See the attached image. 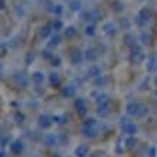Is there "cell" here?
<instances>
[{"label": "cell", "instance_id": "obj_36", "mask_svg": "<svg viewBox=\"0 0 157 157\" xmlns=\"http://www.w3.org/2000/svg\"><path fill=\"white\" fill-rule=\"evenodd\" d=\"M7 143H9V138L3 137V140H2V147H6V146H7Z\"/></svg>", "mask_w": 157, "mask_h": 157}, {"label": "cell", "instance_id": "obj_25", "mask_svg": "<svg viewBox=\"0 0 157 157\" xmlns=\"http://www.w3.org/2000/svg\"><path fill=\"white\" fill-rule=\"evenodd\" d=\"M75 35H76V29L74 26H69V28L65 29V36L67 38H74Z\"/></svg>", "mask_w": 157, "mask_h": 157}, {"label": "cell", "instance_id": "obj_15", "mask_svg": "<svg viewBox=\"0 0 157 157\" xmlns=\"http://www.w3.org/2000/svg\"><path fill=\"white\" fill-rule=\"evenodd\" d=\"M61 94H62V97H65V98H71V97L75 95V86H72V85L63 86L61 91Z\"/></svg>", "mask_w": 157, "mask_h": 157}, {"label": "cell", "instance_id": "obj_34", "mask_svg": "<svg viewBox=\"0 0 157 157\" xmlns=\"http://www.w3.org/2000/svg\"><path fill=\"white\" fill-rule=\"evenodd\" d=\"M52 65L53 67H59V65H61V59H59V56L52 58Z\"/></svg>", "mask_w": 157, "mask_h": 157}, {"label": "cell", "instance_id": "obj_19", "mask_svg": "<svg viewBox=\"0 0 157 157\" xmlns=\"http://www.w3.org/2000/svg\"><path fill=\"white\" fill-rule=\"evenodd\" d=\"M136 144H137V138L134 137V136H128L127 140H125V147L127 148H134L136 147Z\"/></svg>", "mask_w": 157, "mask_h": 157}, {"label": "cell", "instance_id": "obj_2", "mask_svg": "<svg viewBox=\"0 0 157 157\" xmlns=\"http://www.w3.org/2000/svg\"><path fill=\"white\" fill-rule=\"evenodd\" d=\"M13 79H14V84L20 88H25V86L29 85V78L25 75L23 72H16L13 75Z\"/></svg>", "mask_w": 157, "mask_h": 157}, {"label": "cell", "instance_id": "obj_29", "mask_svg": "<svg viewBox=\"0 0 157 157\" xmlns=\"http://www.w3.org/2000/svg\"><path fill=\"white\" fill-rule=\"evenodd\" d=\"M61 42V38L58 36V35H55V36H52V40L49 42V46H53V45H58V43Z\"/></svg>", "mask_w": 157, "mask_h": 157}, {"label": "cell", "instance_id": "obj_4", "mask_svg": "<svg viewBox=\"0 0 157 157\" xmlns=\"http://www.w3.org/2000/svg\"><path fill=\"white\" fill-rule=\"evenodd\" d=\"M53 123V120L51 118V117H48L46 114H40L39 115V118H38V124H39V127L43 130H48L51 125H52Z\"/></svg>", "mask_w": 157, "mask_h": 157}, {"label": "cell", "instance_id": "obj_16", "mask_svg": "<svg viewBox=\"0 0 157 157\" xmlns=\"http://www.w3.org/2000/svg\"><path fill=\"white\" fill-rule=\"evenodd\" d=\"M49 82L52 86H59L61 85V76L58 72H51L49 74Z\"/></svg>", "mask_w": 157, "mask_h": 157}, {"label": "cell", "instance_id": "obj_5", "mask_svg": "<svg viewBox=\"0 0 157 157\" xmlns=\"http://www.w3.org/2000/svg\"><path fill=\"white\" fill-rule=\"evenodd\" d=\"M140 109H141V105L138 104V102H134V101L128 102V104H127V107H125V111H127V114H128V115H136V117L138 115Z\"/></svg>", "mask_w": 157, "mask_h": 157}, {"label": "cell", "instance_id": "obj_38", "mask_svg": "<svg viewBox=\"0 0 157 157\" xmlns=\"http://www.w3.org/2000/svg\"><path fill=\"white\" fill-rule=\"evenodd\" d=\"M30 61H33V55H30V53H29L28 58H26V63L29 65V63H30Z\"/></svg>", "mask_w": 157, "mask_h": 157}, {"label": "cell", "instance_id": "obj_10", "mask_svg": "<svg viewBox=\"0 0 157 157\" xmlns=\"http://www.w3.org/2000/svg\"><path fill=\"white\" fill-rule=\"evenodd\" d=\"M146 69L147 72H157V56H150L146 62Z\"/></svg>", "mask_w": 157, "mask_h": 157}, {"label": "cell", "instance_id": "obj_30", "mask_svg": "<svg viewBox=\"0 0 157 157\" xmlns=\"http://www.w3.org/2000/svg\"><path fill=\"white\" fill-rule=\"evenodd\" d=\"M147 114H148V108H147V107H143V105H141V109H140V113H138L137 117H146Z\"/></svg>", "mask_w": 157, "mask_h": 157}, {"label": "cell", "instance_id": "obj_17", "mask_svg": "<svg viewBox=\"0 0 157 157\" xmlns=\"http://www.w3.org/2000/svg\"><path fill=\"white\" fill-rule=\"evenodd\" d=\"M86 74H88V76H90V78H97V76L101 75V69H100V67H98V65H91V67L88 68Z\"/></svg>", "mask_w": 157, "mask_h": 157}, {"label": "cell", "instance_id": "obj_39", "mask_svg": "<svg viewBox=\"0 0 157 157\" xmlns=\"http://www.w3.org/2000/svg\"><path fill=\"white\" fill-rule=\"evenodd\" d=\"M6 156V153L5 151H2V154H0V157H5Z\"/></svg>", "mask_w": 157, "mask_h": 157}, {"label": "cell", "instance_id": "obj_37", "mask_svg": "<svg viewBox=\"0 0 157 157\" xmlns=\"http://www.w3.org/2000/svg\"><path fill=\"white\" fill-rule=\"evenodd\" d=\"M141 38H143V42L144 43H148V42H150V36H146V33H143V36H141Z\"/></svg>", "mask_w": 157, "mask_h": 157}, {"label": "cell", "instance_id": "obj_14", "mask_svg": "<svg viewBox=\"0 0 157 157\" xmlns=\"http://www.w3.org/2000/svg\"><path fill=\"white\" fill-rule=\"evenodd\" d=\"M97 114L100 115L101 118H105V117L109 114V104L97 105Z\"/></svg>", "mask_w": 157, "mask_h": 157}, {"label": "cell", "instance_id": "obj_35", "mask_svg": "<svg viewBox=\"0 0 157 157\" xmlns=\"http://www.w3.org/2000/svg\"><path fill=\"white\" fill-rule=\"evenodd\" d=\"M52 12L53 13H56V14H59L62 12V7H61V5H55V7L52 9Z\"/></svg>", "mask_w": 157, "mask_h": 157}, {"label": "cell", "instance_id": "obj_8", "mask_svg": "<svg viewBox=\"0 0 157 157\" xmlns=\"http://www.w3.org/2000/svg\"><path fill=\"white\" fill-rule=\"evenodd\" d=\"M82 134L88 138H95L98 136V127H84L82 125Z\"/></svg>", "mask_w": 157, "mask_h": 157}, {"label": "cell", "instance_id": "obj_12", "mask_svg": "<svg viewBox=\"0 0 157 157\" xmlns=\"http://www.w3.org/2000/svg\"><path fill=\"white\" fill-rule=\"evenodd\" d=\"M138 25H144L146 22H148L150 20V10L147 9H141L140 10V13H138Z\"/></svg>", "mask_w": 157, "mask_h": 157}, {"label": "cell", "instance_id": "obj_11", "mask_svg": "<svg viewBox=\"0 0 157 157\" xmlns=\"http://www.w3.org/2000/svg\"><path fill=\"white\" fill-rule=\"evenodd\" d=\"M82 61V52L79 49H72L71 51V62L72 65H78Z\"/></svg>", "mask_w": 157, "mask_h": 157}, {"label": "cell", "instance_id": "obj_32", "mask_svg": "<svg viewBox=\"0 0 157 157\" xmlns=\"http://www.w3.org/2000/svg\"><path fill=\"white\" fill-rule=\"evenodd\" d=\"M53 28H55V30H59V29L63 28V25H62L61 20H55L53 22Z\"/></svg>", "mask_w": 157, "mask_h": 157}, {"label": "cell", "instance_id": "obj_9", "mask_svg": "<svg viewBox=\"0 0 157 157\" xmlns=\"http://www.w3.org/2000/svg\"><path fill=\"white\" fill-rule=\"evenodd\" d=\"M88 153H90V147H88L86 144H81V146H78V147L74 150L75 157H86Z\"/></svg>", "mask_w": 157, "mask_h": 157}, {"label": "cell", "instance_id": "obj_27", "mask_svg": "<svg viewBox=\"0 0 157 157\" xmlns=\"http://www.w3.org/2000/svg\"><path fill=\"white\" fill-rule=\"evenodd\" d=\"M49 35H51V28H49V26L42 28V30H40V36H42V38H48Z\"/></svg>", "mask_w": 157, "mask_h": 157}, {"label": "cell", "instance_id": "obj_26", "mask_svg": "<svg viewBox=\"0 0 157 157\" xmlns=\"http://www.w3.org/2000/svg\"><path fill=\"white\" fill-rule=\"evenodd\" d=\"M104 32L105 33H108V35H114V32H115L114 25L113 23H105L104 25Z\"/></svg>", "mask_w": 157, "mask_h": 157}, {"label": "cell", "instance_id": "obj_1", "mask_svg": "<svg viewBox=\"0 0 157 157\" xmlns=\"http://www.w3.org/2000/svg\"><path fill=\"white\" fill-rule=\"evenodd\" d=\"M9 150H10V153H12V154H14V156H20V154L25 151L23 141H22V140H14V141H12Z\"/></svg>", "mask_w": 157, "mask_h": 157}, {"label": "cell", "instance_id": "obj_24", "mask_svg": "<svg viewBox=\"0 0 157 157\" xmlns=\"http://www.w3.org/2000/svg\"><path fill=\"white\" fill-rule=\"evenodd\" d=\"M13 118L17 124H20V123H23L25 121V114L23 113H20V111H16V113L13 114Z\"/></svg>", "mask_w": 157, "mask_h": 157}, {"label": "cell", "instance_id": "obj_23", "mask_svg": "<svg viewBox=\"0 0 157 157\" xmlns=\"http://www.w3.org/2000/svg\"><path fill=\"white\" fill-rule=\"evenodd\" d=\"M81 5L82 3L79 0H72L69 7H71V10H74V12H79V10H81Z\"/></svg>", "mask_w": 157, "mask_h": 157}, {"label": "cell", "instance_id": "obj_6", "mask_svg": "<svg viewBox=\"0 0 157 157\" xmlns=\"http://www.w3.org/2000/svg\"><path fill=\"white\" fill-rule=\"evenodd\" d=\"M121 127H123V131L127 134V136H136L137 131H138L137 125H136L134 123H130V121L128 123H125L124 125H121Z\"/></svg>", "mask_w": 157, "mask_h": 157}, {"label": "cell", "instance_id": "obj_28", "mask_svg": "<svg viewBox=\"0 0 157 157\" xmlns=\"http://www.w3.org/2000/svg\"><path fill=\"white\" fill-rule=\"evenodd\" d=\"M85 33L88 35V36H94V35H95V28H94L92 25H91V26H86Z\"/></svg>", "mask_w": 157, "mask_h": 157}, {"label": "cell", "instance_id": "obj_21", "mask_svg": "<svg viewBox=\"0 0 157 157\" xmlns=\"http://www.w3.org/2000/svg\"><path fill=\"white\" fill-rule=\"evenodd\" d=\"M85 58L88 59V61H91V62H94L97 59V53H95V51L91 48V49H86V52H85Z\"/></svg>", "mask_w": 157, "mask_h": 157}, {"label": "cell", "instance_id": "obj_18", "mask_svg": "<svg viewBox=\"0 0 157 157\" xmlns=\"http://www.w3.org/2000/svg\"><path fill=\"white\" fill-rule=\"evenodd\" d=\"M95 104L97 105H105V104H109V98L107 94H100V95L95 98Z\"/></svg>", "mask_w": 157, "mask_h": 157}, {"label": "cell", "instance_id": "obj_13", "mask_svg": "<svg viewBox=\"0 0 157 157\" xmlns=\"http://www.w3.org/2000/svg\"><path fill=\"white\" fill-rule=\"evenodd\" d=\"M32 82L36 84V85L43 84V82H45V74H43L42 71H35L33 74H32Z\"/></svg>", "mask_w": 157, "mask_h": 157}, {"label": "cell", "instance_id": "obj_41", "mask_svg": "<svg viewBox=\"0 0 157 157\" xmlns=\"http://www.w3.org/2000/svg\"><path fill=\"white\" fill-rule=\"evenodd\" d=\"M90 157H100L98 154H92V156H90Z\"/></svg>", "mask_w": 157, "mask_h": 157}, {"label": "cell", "instance_id": "obj_20", "mask_svg": "<svg viewBox=\"0 0 157 157\" xmlns=\"http://www.w3.org/2000/svg\"><path fill=\"white\" fill-rule=\"evenodd\" d=\"M105 82H107L105 76L104 75H100V76H97V78H94V82H92V84L100 88V86H104L105 85Z\"/></svg>", "mask_w": 157, "mask_h": 157}, {"label": "cell", "instance_id": "obj_3", "mask_svg": "<svg viewBox=\"0 0 157 157\" xmlns=\"http://www.w3.org/2000/svg\"><path fill=\"white\" fill-rule=\"evenodd\" d=\"M43 143L46 144L48 147H53V146H56L59 143V138H58L56 134L53 133H46L43 136Z\"/></svg>", "mask_w": 157, "mask_h": 157}, {"label": "cell", "instance_id": "obj_22", "mask_svg": "<svg viewBox=\"0 0 157 157\" xmlns=\"http://www.w3.org/2000/svg\"><path fill=\"white\" fill-rule=\"evenodd\" d=\"M84 127H98V123H97L95 118H92V117H90V118H86L85 121H84V124H82Z\"/></svg>", "mask_w": 157, "mask_h": 157}, {"label": "cell", "instance_id": "obj_7", "mask_svg": "<svg viewBox=\"0 0 157 157\" xmlns=\"http://www.w3.org/2000/svg\"><path fill=\"white\" fill-rule=\"evenodd\" d=\"M75 108H76V113L79 115H85L86 114V104L84 98H76L75 101Z\"/></svg>", "mask_w": 157, "mask_h": 157}, {"label": "cell", "instance_id": "obj_31", "mask_svg": "<svg viewBox=\"0 0 157 157\" xmlns=\"http://www.w3.org/2000/svg\"><path fill=\"white\" fill-rule=\"evenodd\" d=\"M157 156V150L156 147H148V157H156Z\"/></svg>", "mask_w": 157, "mask_h": 157}, {"label": "cell", "instance_id": "obj_33", "mask_svg": "<svg viewBox=\"0 0 157 157\" xmlns=\"http://www.w3.org/2000/svg\"><path fill=\"white\" fill-rule=\"evenodd\" d=\"M42 56L45 58V59H52L53 55L49 52V51H43V52H42Z\"/></svg>", "mask_w": 157, "mask_h": 157}, {"label": "cell", "instance_id": "obj_40", "mask_svg": "<svg viewBox=\"0 0 157 157\" xmlns=\"http://www.w3.org/2000/svg\"><path fill=\"white\" fill-rule=\"evenodd\" d=\"M52 157H62V156H61V154H53Z\"/></svg>", "mask_w": 157, "mask_h": 157}]
</instances>
